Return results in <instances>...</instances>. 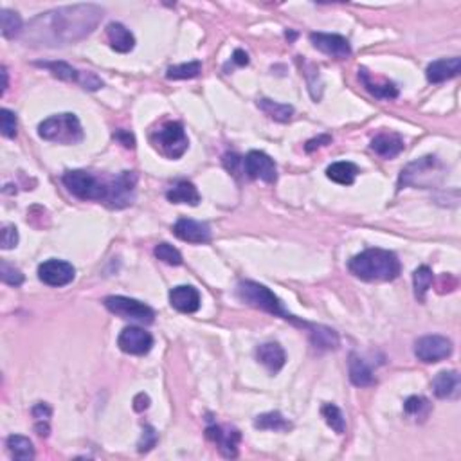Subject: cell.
Instances as JSON below:
<instances>
[{
    "label": "cell",
    "mask_w": 461,
    "mask_h": 461,
    "mask_svg": "<svg viewBox=\"0 0 461 461\" xmlns=\"http://www.w3.org/2000/svg\"><path fill=\"white\" fill-rule=\"evenodd\" d=\"M103 18V8L76 4L56 8L34 17L24 29L25 42L40 47H63L87 38Z\"/></svg>",
    "instance_id": "1"
},
{
    "label": "cell",
    "mask_w": 461,
    "mask_h": 461,
    "mask_svg": "<svg viewBox=\"0 0 461 461\" xmlns=\"http://www.w3.org/2000/svg\"><path fill=\"white\" fill-rule=\"evenodd\" d=\"M349 272L364 281H393L400 276V260L386 249H368L349 260Z\"/></svg>",
    "instance_id": "2"
},
{
    "label": "cell",
    "mask_w": 461,
    "mask_h": 461,
    "mask_svg": "<svg viewBox=\"0 0 461 461\" xmlns=\"http://www.w3.org/2000/svg\"><path fill=\"white\" fill-rule=\"evenodd\" d=\"M38 135L49 142L71 146L83 141V128L74 114H58V116H51L44 123H40Z\"/></svg>",
    "instance_id": "3"
},
{
    "label": "cell",
    "mask_w": 461,
    "mask_h": 461,
    "mask_svg": "<svg viewBox=\"0 0 461 461\" xmlns=\"http://www.w3.org/2000/svg\"><path fill=\"white\" fill-rule=\"evenodd\" d=\"M63 184L76 199L79 200H96V202H107L110 193V184L101 182L98 177L85 170L65 171Z\"/></svg>",
    "instance_id": "4"
},
{
    "label": "cell",
    "mask_w": 461,
    "mask_h": 461,
    "mask_svg": "<svg viewBox=\"0 0 461 461\" xmlns=\"http://www.w3.org/2000/svg\"><path fill=\"white\" fill-rule=\"evenodd\" d=\"M236 294L249 307L269 312L272 316H279L283 319H294V317L288 316L287 312L283 310V305L278 300V295L270 288H267L265 285H260L256 281H241L236 288Z\"/></svg>",
    "instance_id": "5"
},
{
    "label": "cell",
    "mask_w": 461,
    "mask_h": 461,
    "mask_svg": "<svg viewBox=\"0 0 461 461\" xmlns=\"http://www.w3.org/2000/svg\"><path fill=\"white\" fill-rule=\"evenodd\" d=\"M152 142L155 145L162 155L168 159H180L186 154L189 141L184 132V126L177 121H170L166 125H162L157 132L152 135Z\"/></svg>",
    "instance_id": "6"
},
{
    "label": "cell",
    "mask_w": 461,
    "mask_h": 461,
    "mask_svg": "<svg viewBox=\"0 0 461 461\" xmlns=\"http://www.w3.org/2000/svg\"><path fill=\"white\" fill-rule=\"evenodd\" d=\"M105 307L121 319L135 321V323L150 324L155 319V312L142 301L125 298V295H108L105 298Z\"/></svg>",
    "instance_id": "7"
},
{
    "label": "cell",
    "mask_w": 461,
    "mask_h": 461,
    "mask_svg": "<svg viewBox=\"0 0 461 461\" xmlns=\"http://www.w3.org/2000/svg\"><path fill=\"white\" fill-rule=\"evenodd\" d=\"M441 171V164L436 157L427 155V157H422L418 161L411 162L406 170H402L400 175L399 187L403 186H418L425 187L432 182V179L436 177V173Z\"/></svg>",
    "instance_id": "8"
},
{
    "label": "cell",
    "mask_w": 461,
    "mask_h": 461,
    "mask_svg": "<svg viewBox=\"0 0 461 461\" xmlns=\"http://www.w3.org/2000/svg\"><path fill=\"white\" fill-rule=\"evenodd\" d=\"M453 342L443 335H425L415 345V355L425 364L445 361L453 355Z\"/></svg>",
    "instance_id": "9"
},
{
    "label": "cell",
    "mask_w": 461,
    "mask_h": 461,
    "mask_svg": "<svg viewBox=\"0 0 461 461\" xmlns=\"http://www.w3.org/2000/svg\"><path fill=\"white\" fill-rule=\"evenodd\" d=\"M135 186H138V175L133 171H123L110 182L107 204L114 209H123L135 200Z\"/></svg>",
    "instance_id": "10"
},
{
    "label": "cell",
    "mask_w": 461,
    "mask_h": 461,
    "mask_svg": "<svg viewBox=\"0 0 461 461\" xmlns=\"http://www.w3.org/2000/svg\"><path fill=\"white\" fill-rule=\"evenodd\" d=\"M243 170L250 179H260L267 184H274L278 180L276 162L263 152L253 150L243 159Z\"/></svg>",
    "instance_id": "11"
},
{
    "label": "cell",
    "mask_w": 461,
    "mask_h": 461,
    "mask_svg": "<svg viewBox=\"0 0 461 461\" xmlns=\"http://www.w3.org/2000/svg\"><path fill=\"white\" fill-rule=\"evenodd\" d=\"M117 346L128 355H146L154 348V337L139 326H128L117 337Z\"/></svg>",
    "instance_id": "12"
},
{
    "label": "cell",
    "mask_w": 461,
    "mask_h": 461,
    "mask_svg": "<svg viewBox=\"0 0 461 461\" xmlns=\"http://www.w3.org/2000/svg\"><path fill=\"white\" fill-rule=\"evenodd\" d=\"M74 276V267L63 260H47L38 267V278L49 287H65V285L72 283Z\"/></svg>",
    "instance_id": "13"
},
{
    "label": "cell",
    "mask_w": 461,
    "mask_h": 461,
    "mask_svg": "<svg viewBox=\"0 0 461 461\" xmlns=\"http://www.w3.org/2000/svg\"><path fill=\"white\" fill-rule=\"evenodd\" d=\"M310 42L312 46L316 47L317 51H321L326 56H332V58L342 60L348 58L352 54V46L341 34H332V33H312L310 34Z\"/></svg>",
    "instance_id": "14"
},
{
    "label": "cell",
    "mask_w": 461,
    "mask_h": 461,
    "mask_svg": "<svg viewBox=\"0 0 461 461\" xmlns=\"http://www.w3.org/2000/svg\"><path fill=\"white\" fill-rule=\"evenodd\" d=\"M206 436L218 445L220 453L225 457H236L238 456V445H240L241 434L238 429L233 427H222V425H209L206 429Z\"/></svg>",
    "instance_id": "15"
},
{
    "label": "cell",
    "mask_w": 461,
    "mask_h": 461,
    "mask_svg": "<svg viewBox=\"0 0 461 461\" xmlns=\"http://www.w3.org/2000/svg\"><path fill=\"white\" fill-rule=\"evenodd\" d=\"M173 234L187 243H208L211 240V229L204 222H196L192 218H180L173 225Z\"/></svg>",
    "instance_id": "16"
},
{
    "label": "cell",
    "mask_w": 461,
    "mask_h": 461,
    "mask_svg": "<svg viewBox=\"0 0 461 461\" xmlns=\"http://www.w3.org/2000/svg\"><path fill=\"white\" fill-rule=\"evenodd\" d=\"M170 303L182 314H195L200 308V294L192 285H179L170 290Z\"/></svg>",
    "instance_id": "17"
},
{
    "label": "cell",
    "mask_w": 461,
    "mask_h": 461,
    "mask_svg": "<svg viewBox=\"0 0 461 461\" xmlns=\"http://www.w3.org/2000/svg\"><path fill=\"white\" fill-rule=\"evenodd\" d=\"M359 79L362 81L366 91L370 92V94H373L375 98H378V100L387 101L399 98V88H396L395 85L391 83V81H387V79L373 78L366 67H361V69H359Z\"/></svg>",
    "instance_id": "18"
},
{
    "label": "cell",
    "mask_w": 461,
    "mask_h": 461,
    "mask_svg": "<svg viewBox=\"0 0 461 461\" xmlns=\"http://www.w3.org/2000/svg\"><path fill=\"white\" fill-rule=\"evenodd\" d=\"M461 71V60L457 56L454 58H443L436 60V62L429 63L425 76L431 83H443L447 79H453L460 74Z\"/></svg>",
    "instance_id": "19"
},
{
    "label": "cell",
    "mask_w": 461,
    "mask_h": 461,
    "mask_svg": "<svg viewBox=\"0 0 461 461\" xmlns=\"http://www.w3.org/2000/svg\"><path fill=\"white\" fill-rule=\"evenodd\" d=\"M256 359L262 362L272 375L278 373L283 366H285V362H287L285 349H283L278 342H265V345L258 346Z\"/></svg>",
    "instance_id": "20"
},
{
    "label": "cell",
    "mask_w": 461,
    "mask_h": 461,
    "mask_svg": "<svg viewBox=\"0 0 461 461\" xmlns=\"http://www.w3.org/2000/svg\"><path fill=\"white\" fill-rule=\"evenodd\" d=\"M403 139L399 133H378L377 138L371 141V150L382 159H395L403 152Z\"/></svg>",
    "instance_id": "21"
},
{
    "label": "cell",
    "mask_w": 461,
    "mask_h": 461,
    "mask_svg": "<svg viewBox=\"0 0 461 461\" xmlns=\"http://www.w3.org/2000/svg\"><path fill=\"white\" fill-rule=\"evenodd\" d=\"M432 391L438 399H456L461 391V380L457 371H441L432 380Z\"/></svg>",
    "instance_id": "22"
},
{
    "label": "cell",
    "mask_w": 461,
    "mask_h": 461,
    "mask_svg": "<svg viewBox=\"0 0 461 461\" xmlns=\"http://www.w3.org/2000/svg\"><path fill=\"white\" fill-rule=\"evenodd\" d=\"M107 38L108 44L116 53H130L135 47V38L126 29L125 25L119 22H110L107 25Z\"/></svg>",
    "instance_id": "23"
},
{
    "label": "cell",
    "mask_w": 461,
    "mask_h": 461,
    "mask_svg": "<svg viewBox=\"0 0 461 461\" xmlns=\"http://www.w3.org/2000/svg\"><path fill=\"white\" fill-rule=\"evenodd\" d=\"M166 199L170 200L171 204L199 206L200 193L195 187V184L187 182V180H180L166 193Z\"/></svg>",
    "instance_id": "24"
},
{
    "label": "cell",
    "mask_w": 461,
    "mask_h": 461,
    "mask_svg": "<svg viewBox=\"0 0 461 461\" xmlns=\"http://www.w3.org/2000/svg\"><path fill=\"white\" fill-rule=\"evenodd\" d=\"M359 175V168L355 166L354 162L341 161V162H333L332 166H328L326 170V177H328L332 182L341 184V186H352L355 182Z\"/></svg>",
    "instance_id": "25"
},
{
    "label": "cell",
    "mask_w": 461,
    "mask_h": 461,
    "mask_svg": "<svg viewBox=\"0 0 461 461\" xmlns=\"http://www.w3.org/2000/svg\"><path fill=\"white\" fill-rule=\"evenodd\" d=\"M349 380L357 387H368L375 382L373 371L359 355H349Z\"/></svg>",
    "instance_id": "26"
},
{
    "label": "cell",
    "mask_w": 461,
    "mask_h": 461,
    "mask_svg": "<svg viewBox=\"0 0 461 461\" xmlns=\"http://www.w3.org/2000/svg\"><path fill=\"white\" fill-rule=\"evenodd\" d=\"M254 427L262 429V431L285 432V431H290L292 424L281 415V413L270 411V413H263V415L256 416V420H254Z\"/></svg>",
    "instance_id": "27"
},
{
    "label": "cell",
    "mask_w": 461,
    "mask_h": 461,
    "mask_svg": "<svg viewBox=\"0 0 461 461\" xmlns=\"http://www.w3.org/2000/svg\"><path fill=\"white\" fill-rule=\"evenodd\" d=\"M258 107H260V110H263L270 119L278 121V123H288V121L292 119V116H294V107L267 100V98L258 100Z\"/></svg>",
    "instance_id": "28"
},
{
    "label": "cell",
    "mask_w": 461,
    "mask_h": 461,
    "mask_svg": "<svg viewBox=\"0 0 461 461\" xmlns=\"http://www.w3.org/2000/svg\"><path fill=\"white\" fill-rule=\"evenodd\" d=\"M0 29H2V36L8 40L24 34V24H22L20 15L11 9H2L0 11Z\"/></svg>",
    "instance_id": "29"
},
{
    "label": "cell",
    "mask_w": 461,
    "mask_h": 461,
    "mask_svg": "<svg viewBox=\"0 0 461 461\" xmlns=\"http://www.w3.org/2000/svg\"><path fill=\"white\" fill-rule=\"evenodd\" d=\"M6 445H8L9 454H11L15 460L27 461L34 457V447L29 438L20 436V434H11V436L6 440Z\"/></svg>",
    "instance_id": "30"
},
{
    "label": "cell",
    "mask_w": 461,
    "mask_h": 461,
    "mask_svg": "<svg viewBox=\"0 0 461 461\" xmlns=\"http://www.w3.org/2000/svg\"><path fill=\"white\" fill-rule=\"evenodd\" d=\"M310 339L316 348L321 349H335L339 348V335L335 330L328 328V326H310Z\"/></svg>",
    "instance_id": "31"
},
{
    "label": "cell",
    "mask_w": 461,
    "mask_h": 461,
    "mask_svg": "<svg viewBox=\"0 0 461 461\" xmlns=\"http://www.w3.org/2000/svg\"><path fill=\"white\" fill-rule=\"evenodd\" d=\"M432 281H434V274L427 265H422L415 270L413 274V283H415V295L418 301H425V294L431 288Z\"/></svg>",
    "instance_id": "32"
},
{
    "label": "cell",
    "mask_w": 461,
    "mask_h": 461,
    "mask_svg": "<svg viewBox=\"0 0 461 461\" xmlns=\"http://www.w3.org/2000/svg\"><path fill=\"white\" fill-rule=\"evenodd\" d=\"M321 415H323L324 422L328 424V427H332V431H335L337 434H345L346 431V420L345 415L335 403H324L323 409H321Z\"/></svg>",
    "instance_id": "33"
},
{
    "label": "cell",
    "mask_w": 461,
    "mask_h": 461,
    "mask_svg": "<svg viewBox=\"0 0 461 461\" xmlns=\"http://www.w3.org/2000/svg\"><path fill=\"white\" fill-rule=\"evenodd\" d=\"M40 65L49 69V71L53 72V76H56L58 79H63V81H74V83L81 81V72L72 69V67L65 62H46L40 63Z\"/></svg>",
    "instance_id": "34"
},
{
    "label": "cell",
    "mask_w": 461,
    "mask_h": 461,
    "mask_svg": "<svg viewBox=\"0 0 461 461\" xmlns=\"http://www.w3.org/2000/svg\"><path fill=\"white\" fill-rule=\"evenodd\" d=\"M202 72V63L200 62H189L182 63V65H173L168 69L166 78L168 79H192L200 76Z\"/></svg>",
    "instance_id": "35"
},
{
    "label": "cell",
    "mask_w": 461,
    "mask_h": 461,
    "mask_svg": "<svg viewBox=\"0 0 461 461\" xmlns=\"http://www.w3.org/2000/svg\"><path fill=\"white\" fill-rule=\"evenodd\" d=\"M403 411H406V415L413 416V418H416V416L418 418H425L429 411H431V403L424 396H409L406 403H403Z\"/></svg>",
    "instance_id": "36"
},
{
    "label": "cell",
    "mask_w": 461,
    "mask_h": 461,
    "mask_svg": "<svg viewBox=\"0 0 461 461\" xmlns=\"http://www.w3.org/2000/svg\"><path fill=\"white\" fill-rule=\"evenodd\" d=\"M155 256L161 260V262L168 263V265H182V254L179 253V250L175 249L173 246H170V243H166V241H162V243H159L157 247H155Z\"/></svg>",
    "instance_id": "37"
},
{
    "label": "cell",
    "mask_w": 461,
    "mask_h": 461,
    "mask_svg": "<svg viewBox=\"0 0 461 461\" xmlns=\"http://www.w3.org/2000/svg\"><path fill=\"white\" fill-rule=\"evenodd\" d=\"M0 130H2V135H4V138H15L18 130L17 114L8 110V108H2V110H0Z\"/></svg>",
    "instance_id": "38"
},
{
    "label": "cell",
    "mask_w": 461,
    "mask_h": 461,
    "mask_svg": "<svg viewBox=\"0 0 461 461\" xmlns=\"http://www.w3.org/2000/svg\"><path fill=\"white\" fill-rule=\"evenodd\" d=\"M0 278L6 285H11V287H20L22 283H24V274H22V270L17 269V267L9 265L8 262L0 263Z\"/></svg>",
    "instance_id": "39"
},
{
    "label": "cell",
    "mask_w": 461,
    "mask_h": 461,
    "mask_svg": "<svg viewBox=\"0 0 461 461\" xmlns=\"http://www.w3.org/2000/svg\"><path fill=\"white\" fill-rule=\"evenodd\" d=\"M157 440H159V434L157 431H155L152 425H145V429H142V434H141V440H139L138 443V450L139 453H148V450H152L157 445Z\"/></svg>",
    "instance_id": "40"
},
{
    "label": "cell",
    "mask_w": 461,
    "mask_h": 461,
    "mask_svg": "<svg viewBox=\"0 0 461 461\" xmlns=\"http://www.w3.org/2000/svg\"><path fill=\"white\" fill-rule=\"evenodd\" d=\"M2 249L9 250L18 246V229L15 225H4L2 229V238H0Z\"/></svg>",
    "instance_id": "41"
},
{
    "label": "cell",
    "mask_w": 461,
    "mask_h": 461,
    "mask_svg": "<svg viewBox=\"0 0 461 461\" xmlns=\"http://www.w3.org/2000/svg\"><path fill=\"white\" fill-rule=\"evenodd\" d=\"M79 83L83 85V88H88V91H98V88L103 87V81L94 72H81V81Z\"/></svg>",
    "instance_id": "42"
},
{
    "label": "cell",
    "mask_w": 461,
    "mask_h": 461,
    "mask_svg": "<svg viewBox=\"0 0 461 461\" xmlns=\"http://www.w3.org/2000/svg\"><path fill=\"white\" fill-rule=\"evenodd\" d=\"M51 415H53V409L49 408V403L40 402L33 408V416L36 422H49Z\"/></svg>",
    "instance_id": "43"
},
{
    "label": "cell",
    "mask_w": 461,
    "mask_h": 461,
    "mask_svg": "<svg viewBox=\"0 0 461 461\" xmlns=\"http://www.w3.org/2000/svg\"><path fill=\"white\" fill-rule=\"evenodd\" d=\"M114 139L119 141L121 145L125 146V148H130V150L135 148V138H133L130 132H126V130H117V132L114 133Z\"/></svg>",
    "instance_id": "44"
},
{
    "label": "cell",
    "mask_w": 461,
    "mask_h": 461,
    "mask_svg": "<svg viewBox=\"0 0 461 461\" xmlns=\"http://www.w3.org/2000/svg\"><path fill=\"white\" fill-rule=\"evenodd\" d=\"M330 142H332V138H330V135H321V138L312 139V141H308L307 146H305V150H307L308 154H310V152L317 150V148H321V146L330 145Z\"/></svg>",
    "instance_id": "45"
},
{
    "label": "cell",
    "mask_w": 461,
    "mask_h": 461,
    "mask_svg": "<svg viewBox=\"0 0 461 461\" xmlns=\"http://www.w3.org/2000/svg\"><path fill=\"white\" fill-rule=\"evenodd\" d=\"M148 408H150V396L146 395V393H139V395H135V399H133V409L138 413H142Z\"/></svg>",
    "instance_id": "46"
},
{
    "label": "cell",
    "mask_w": 461,
    "mask_h": 461,
    "mask_svg": "<svg viewBox=\"0 0 461 461\" xmlns=\"http://www.w3.org/2000/svg\"><path fill=\"white\" fill-rule=\"evenodd\" d=\"M233 63L234 65H240V67H246L249 65V56H247L246 51L241 49H236L233 54Z\"/></svg>",
    "instance_id": "47"
},
{
    "label": "cell",
    "mask_w": 461,
    "mask_h": 461,
    "mask_svg": "<svg viewBox=\"0 0 461 461\" xmlns=\"http://www.w3.org/2000/svg\"><path fill=\"white\" fill-rule=\"evenodd\" d=\"M34 429H36V434L40 438L49 436V432H51L49 422H36V424H34Z\"/></svg>",
    "instance_id": "48"
},
{
    "label": "cell",
    "mask_w": 461,
    "mask_h": 461,
    "mask_svg": "<svg viewBox=\"0 0 461 461\" xmlns=\"http://www.w3.org/2000/svg\"><path fill=\"white\" fill-rule=\"evenodd\" d=\"M2 79H4V83H2V96L6 94V91H8V69H6V65H2Z\"/></svg>",
    "instance_id": "49"
}]
</instances>
